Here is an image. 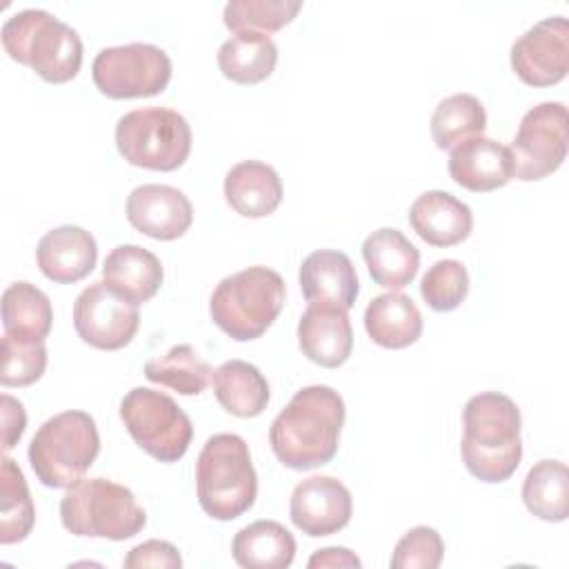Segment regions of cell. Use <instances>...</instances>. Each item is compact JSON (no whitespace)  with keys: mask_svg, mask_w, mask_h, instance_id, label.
I'll return each instance as SVG.
<instances>
[{"mask_svg":"<svg viewBox=\"0 0 569 569\" xmlns=\"http://www.w3.org/2000/svg\"><path fill=\"white\" fill-rule=\"evenodd\" d=\"M345 416V400L333 387H302L273 418L269 445L289 469L307 471L322 467L338 451Z\"/></svg>","mask_w":569,"mask_h":569,"instance_id":"obj_1","label":"cell"},{"mask_svg":"<svg viewBox=\"0 0 569 569\" xmlns=\"http://www.w3.org/2000/svg\"><path fill=\"white\" fill-rule=\"evenodd\" d=\"M520 409L500 391H482L462 409L460 456L467 471L489 485L513 476L522 458Z\"/></svg>","mask_w":569,"mask_h":569,"instance_id":"obj_2","label":"cell"},{"mask_svg":"<svg viewBox=\"0 0 569 569\" xmlns=\"http://www.w3.org/2000/svg\"><path fill=\"white\" fill-rule=\"evenodd\" d=\"M11 60L31 67L51 84L69 82L82 64V40L73 27L44 9H22L9 16L0 31Z\"/></svg>","mask_w":569,"mask_h":569,"instance_id":"obj_3","label":"cell"},{"mask_svg":"<svg viewBox=\"0 0 569 569\" xmlns=\"http://www.w3.org/2000/svg\"><path fill=\"white\" fill-rule=\"evenodd\" d=\"M196 493L213 520H233L249 511L258 496V476L249 447L238 433H213L196 460Z\"/></svg>","mask_w":569,"mask_h":569,"instance_id":"obj_4","label":"cell"},{"mask_svg":"<svg viewBox=\"0 0 569 569\" xmlns=\"http://www.w3.org/2000/svg\"><path fill=\"white\" fill-rule=\"evenodd\" d=\"M284 280L278 271L253 264L222 278L211 298V320L233 340L260 338L284 307Z\"/></svg>","mask_w":569,"mask_h":569,"instance_id":"obj_5","label":"cell"},{"mask_svg":"<svg viewBox=\"0 0 569 569\" xmlns=\"http://www.w3.org/2000/svg\"><path fill=\"white\" fill-rule=\"evenodd\" d=\"M62 527L82 538L127 540L142 531L147 513L131 489L107 478H80L60 500Z\"/></svg>","mask_w":569,"mask_h":569,"instance_id":"obj_6","label":"cell"},{"mask_svg":"<svg viewBox=\"0 0 569 569\" xmlns=\"http://www.w3.org/2000/svg\"><path fill=\"white\" fill-rule=\"evenodd\" d=\"M100 453L96 420L80 409H69L44 420L29 445V465L36 478L51 489L78 482Z\"/></svg>","mask_w":569,"mask_h":569,"instance_id":"obj_7","label":"cell"},{"mask_svg":"<svg viewBox=\"0 0 569 569\" xmlns=\"http://www.w3.org/2000/svg\"><path fill=\"white\" fill-rule=\"evenodd\" d=\"M191 127L182 113L167 107H142L120 116L116 147L120 156L142 169L173 171L191 153Z\"/></svg>","mask_w":569,"mask_h":569,"instance_id":"obj_8","label":"cell"},{"mask_svg":"<svg viewBox=\"0 0 569 569\" xmlns=\"http://www.w3.org/2000/svg\"><path fill=\"white\" fill-rule=\"evenodd\" d=\"M120 420L136 445L160 462H178L193 438L191 418L156 389L133 387L120 400Z\"/></svg>","mask_w":569,"mask_h":569,"instance_id":"obj_9","label":"cell"},{"mask_svg":"<svg viewBox=\"0 0 569 569\" xmlns=\"http://www.w3.org/2000/svg\"><path fill=\"white\" fill-rule=\"evenodd\" d=\"M91 76L107 98H149L169 84L171 58L151 42L104 47L91 62Z\"/></svg>","mask_w":569,"mask_h":569,"instance_id":"obj_10","label":"cell"},{"mask_svg":"<svg viewBox=\"0 0 569 569\" xmlns=\"http://www.w3.org/2000/svg\"><path fill=\"white\" fill-rule=\"evenodd\" d=\"M509 153L518 180L551 176L567 156V107L551 100L531 107L518 124Z\"/></svg>","mask_w":569,"mask_h":569,"instance_id":"obj_11","label":"cell"},{"mask_svg":"<svg viewBox=\"0 0 569 569\" xmlns=\"http://www.w3.org/2000/svg\"><path fill=\"white\" fill-rule=\"evenodd\" d=\"M73 327L87 345L116 351L133 340L140 327V311L138 305L120 298L100 280L84 287L76 298Z\"/></svg>","mask_w":569,"mask_h":569,"instance_id":"obj_12","label":"cell"},{"mask_svg":"<svg viewBox=\"0 0 569 569\" xmlns=\"http://www.w3.org/2000/svg\"><path fill=\"white\" fill-rule=\"evenodd\" d=\"M511 69L529 87H551L569 71V24L565 16L538 20L511 44Z\"/></svg>","mask_w":569,"mask_h":569,"instance_id":"obj_13","label":"cell"},{"mask_svg":"<svg viewBox=\"0 0 569 569\" xmlns=\"http://www.w3.org/2000/svg\"><path fill=\"white\" fill-rule=\"evenodd\" d=\"M353 513L351 491L333 476H309L300 480L289 500V516L296 529L311 538L338 533Z\"/></svg>","mask_w":569,"mask_h":569,"instance_id":"obj_14","label":"cell"},{"mask_svg":"<svg viewBox=\"0 0 569 569\" xmlns=\"http://www.w3.org/2000/svg\"><path fill=\"white\" fill-rule=\"evenodd\" d=\"M127 220L153 240H176L193 222L189 198L171 184H140L127 196Z\"/></svg>","mask_w":569,"mask_h":569,"instance_id":"obj_15","label":"cell"},{"mask_svg":"<svg viewBox=\"0 0 569 569\" xmlns=\"http://www.w3.org/2000/svg\"><path fill=\"white\" fill-rule=\"evenodd\" d=\"M298 280L309 305H327L349 311L360 291L351 258L336 249H318L309 253L300 264Z\"/></svg>","mask_w":569,"mask_h":569,"instance_id":"obj_16","label":"cell"},{"mask_svg":"<svg viewBox=\"0 0 569 569\" xmlns=\"http://www.w3.org/2000/svg\"><path fill=\"white\" fill-rule=\"evenodd\" d=\"M300 351L316 365L336 369L345 365L353 349V329L347 309L309 305L298 320Z\"/></svg>","mask_w":569,"mask_h":569,"instance_id":"obj_17","label":"cell"},{"mask_svg":"<svg viewBox=\"0 0 569 569\" xmlns=\"http://www.w3.org/2000/svg\"><path fill=\"white\" fill-rule=\"evenodd\" d=\"M447 169L456 184L476 193L505 187L513 178L509 147L485 136L469 138L453 147Z\"/></svg>","mask_w":569,"mask_h":569,"instance_id":"obj_18","label":"cell"},{"mask_svg":"<svg viewBox=\"0 0 569 569\" xmlns=\"http://www.w3.org/2000/svg\"><path fill=\"white\" fill-rule=\"evenodd\" d=\"M40 271L58 284H73L89 276L98 260L96 238L76 224L47 231L36 249Z\"/></svg>","mask_w":569,"mask_h":569,"instance_id":"obj_19","label":"cell"},{"mask_svg":"<svg viewBox=\"0 0 569 569\" xmlns=\"http://www.w3.org/2000/svg\"><path fill=\"white\" fill-rule=\"evenodd\" d=\"M411 229L431 247H453L469 238L473 213L469 204L442 189L420 193L409 207Z\"/></svg>","mask_w":569,"mask_h":569,"instance_id":"obj_20","label":"cell"},{"mask_svg":"<svg viewBox=\"0 0 569 569\" xmlns=\"http://www.w3.org/2000/svg\"><path fill=\"white\" fill-rule=\"evenodd\" d=\"M162 278L164 271L158 256L138 244L113 247L102 264V282L133 305L151 300L158 293Z\"/></svg>","mask_w":569,"mask_h":569,"instance_id":"obj_21","label":"cell"},{"mask_svg":"<svg viewBox=\"0 0 569 569\" xmlns=\"http://www.w3.org/2000/svg\"><path fill=\"white\" fill-rule=\"evenodd\" d=\"M362 258L373 282L391 291L407 287L420 267V251L393 227L371 231L362 242Z\"/></svg>","mask_w":569,"mask_h":569,"instance_id":"obj_22","label":"cell"},{"mask_svg":"<svg viewBox=\"0 0 569 569\" xmlns=\"http://www.w3.org/2000/svg\"><path fill=\"white\" fill-rule=\"evenodd\" d=\"M224 200L244 218H264L273 213L282 200L280 176L267 162L242 160L224 176Z\"/></svg>","mask_w":569,"mask_h":569,"instance_id":"obj_23","label":"cell"},{"mask_svg":"<svg viewBox=\"0 0 569 569\" xmlns=\"http://www.w3.org/2000/svg\"><path fill=\"white\" fill-rule=\"evenodd\" d=\"M365 329L376 345L385 349H405L422 336V316L409 296L389 291L376 296L367 305Z\"/></svg>","mask_w":569,"mask_h":569,"instance_id":"obj_24","label":"cell"},{"mask_svg":"<svg viewBox=\"0 0 569 569\" xmlns=\"http://www.w3.org/2000/svg\"><path fill=\"white\" fill-rule=\"evenodd\" d=\"M216 400L238 418H256L269 405V382L262 371L244 360H227L211 373Z\"/></svg>","mask_w":569,"mask_h":569,"instance_id":"obj_25","label":"cell"},{"mask_svg":"<svg viewBox=\"0 0 569 569\" xmlns=\"http://www.w3.org/2000/svg\"><path fill=\"white\" fill-rule=\"evenodd\" d=\"M231 556L244 569H284L293 562L296 538L276 520H256L233 536Z\"/></svg>","mask_w":569,"mask_h":569,"instance_id":"obj_26","label":"cell"},{"mask_svg":"<svg viewBox=\"0 0 569 569\" xmlns=\"http://www.w3.org/2000/svg\"><path fill=\"white\" fill-rule=\"evenodd\" d=\"M278 62L276 42L260 31H240L218 49V69L238 84H256L269 78Z\"/></svg>","mask_w":569,"mask_h":569,"instance_id":"obj_27","label":"cell"},{"mask_svg":"<svg viewBox=\"0 0 569 569\" xmlns=\"http://www.w3.org/2000/svg\"><path fill=\"white\" fill-rule=\"evenodd\" d=\"M53 325L51 300L27 280L11 282L2 293V327L16 338L44 340Z\"/></svg>","mask_w":569,"mask_h":569,"instance_id":"obj_28","label":"cell"},{"mask_svg":"<svg viewBox=\"0 0 569 569\" xmlns=\"http://www.w3.org/2000/svg\"><path fill=\"white\" fill-rule=\"evenodd\" d=\"M522 502L540 520L562 522L569 513V471L560 460L536 462L522 482Z\"/></svg>","mask_w":569,"mask_h":569,"instance_id":"obj_29","label":"cell"},{"mask_svg":"<svg viewBox=\"0 0 569 569\" xmlns=\"http://www.w3.org/2000/svg\"><path fill=\"white\" fill-rule=\"evenodd\" d=\"M487 111L471 93H453L442 98L431 113V138L438 149H453L460 142L482 136Z\"/></svg>","mask_w":569,"mask_h":569,"instance_id":"obj_30","label":"cell"},{"mask_svg":"<svg viewBox=\"0 0 569 569\" xmlns=\"http://www.w3.org/2000/svg\"><path fill=\"white\" fill-rule=\"evenodd\" d=\"M211 365L191 345H173L164 356L144 362V376L182 396H198L211 380Z\"/></svg>","mask_w":569,"mask_h":569,"instance_id":"obj_31","label":"cell"},{"mask_svg":"<svg viewBox=\"0 0 569 569\" xmlns=\"http://www.w3.org/2000/svg\"><path fill=\"white\" fill-rule=\"evenodd\" d=\"M0 542H22L36 522V507L27 480L9 456L0 465Z\"/></svg>","mask_w":569,"mask_h":569,"instance_id":"obj_32","label":"cell"},{"mask_svg":"<svg viewBox=\"0 0 569 569\" xmlns=\"http://www.w3.org/2000/svg\"><path fill=\"white\" fill-rule=\"evenodd\" d=\"M300 9L302 0H229L222 20L233 33L260 31L269 36L289 24Z\"/></svg>","mask_w":569,"mask_h":569,"instance_id":"obj_33","label":"cell"},{"mask_svg":"<svg viewBox=\"0 0 569 569\" xmlns=\"http://www.w3.org/2000/svg\"><path fill=\"white\" fill-rule=\"evenodd\" d=\"M0 382L4 387H27L42 378L47 369V347L38 338H16L2 333Z\"/></svg>","mask_w":569,"mask_h":569,"instance_id":"obj_34","label":"cell"},{"mask_svg":"<svg viewBox=\"0 0 569 569\" xmlns=\"http://www.w3.org/2000/svg\"><path fill=\"white\" fill-rule=\"evenodd\" d=\"M469 293V273L460 260H436L420 280V296L433 311H453Z\"/></svg>","mask_w":569,"mask_h":569,"instance_id":"obj_35","label":"cell"},{"mask_svg":"<svg viewBox=\"0 0 569 569\" xmlns=\"http://www.w3.org/2000/svg\"><path fill=\"white\" fill-rule=\"evenodd\" d=\"M445 556V545L433 527L409 529L393 547L389 565L393 569H436Z\"/></svg>","mask_w":569,"mask_h":569,"instance_id":"obj_36","label":"cell"},{"mask_svg":"<svg viewBox=\"0 0 569 569\" xmlns=\"http://www.w3.org/2000/svg\"><path fill=\"white\" fill-rule=\"evenodd\" d=\"M124 569H144V567H162V569H180L182 558L178 549L167 540H147L136 545L122 560Z\"/></svg>","mask_w":569,"mask_h":569,"instance_id":"obj_37","label":"cell"},{"mask_svg":"<svg viewBox=\"0 0 569 569\" xmlns=\"http://www.w3.org/2000/svg\"><path fill=\"white\" fill-rule=\"evenodd\" d=\"M2 449L9 451L16 447V442L22 438L27 427V413L20 400H16L9 393H2Z\"/></svg>","mask_w":569,"mask_h":569,"instance_id":"obj_38","label":"cell"},{"mask_svg":"<svg viewBox=\"0 0 569 569\" xmlns=\"http://www.w3.org/2000/svg\"><path fill=\"white\" fill-rule=\"evenodd\" d=\"M309 569H320V567H362V560L349 551L347 547H325V549H318L309 562H307Z\"/></svg>","mask_w":569,"mask_h":569,"instance_id":"obj_39","label":"cell"}]
</instances>
